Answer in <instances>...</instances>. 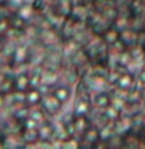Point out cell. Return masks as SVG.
Instances as JSON below:
<instances>
[{
	"label": "cell",
	"mask_w": 145,
	"mask_h": 149,
	"mask_svg": "<svg viewBox=\"0 0 145 149\" xmlns=\"http://www.w3.org/2000/svg\"><path fill=\"white\" fill-rule=\"evenodd\" d=\"M23 57H24V48H19V49H18V52H16V59L18 60H23Z\"/></svg>",
	"instance_id": "cell-14"
},
{
	"label": "cell",
	"mask_w": 145,
	"mask_h": 149,
	"mask_svg": "<svg viewBox=\"0 0 145 149\" xmlns=\"http://www.w3.org/2000/svg\"><path fill=\"white\" fill-rule=\"evenodd\" d=\"M53 95H56V97L59 98V100L64 103V102L69 100V97H70V92L67 87H56L54 91H53Z\"/></svg>",
	"instance_id": "cell-4"
},
{
	"label": "cell",
	"mask_w": 145,
	"mask_h": 149,
	"mask_svg": "<svg viewBox=\"0 0 145 149\" xmlns=\"http://www.w3.org/2000/svg\"><path fill=\"white\" fill-rule=\"evenodd\" d=\"M86 109H88V103H86V100H81L77 103V111L80 113V114H84L86 113Z\"/></svg>",
	"instance_id": "cell-12"
},
{
	"label": "cell",
	"mask_w": 145,
	"mask_h": 149,
	"mask_svg": "<svg viewBox=\"0 0 145 149\" xmlns=\"http://www.w3.org/2000/svg\"><path fill=\"white\" fill-rule=\"evenodd\" d=\"M38 135H40L42 140H49V138H53V129L49 125H40L38 127Z\"/></svg>",
	"instance_id": "cell-5"
},
{
	"label": "cell",
	"mask_w": 145,
	"mask_h": 149,
	"mask_svg": "<svg viewBox=\"0 0 145 149\" xmlns=\"http://www.w3.org/2000/svg\"><path fill=\"white\" fill-rule=\"evenodd\" d=\"M142 95H144V98H145V91H144V92H142Z\"/></svg>",
	"instance_id": "cell-20"
},
{
	"label": "cell",
	"mask_w": 145,
	"mask_h": 149,
	"mask_svg": "<svg viewBox=\"0 0 145 149\" xmlns=\"http://www.w3.org/2000/svg\"><path fill=\"white\" fill-rule=\"evenodd\" d=\"M108 136H110V130H108V129L102 130V133H101V138H102V140H104V138H105V140H108Z\"/></svg>",
	"instance_id": "cell-15"
},
{
	"label": "cell",
	"mask_w": 145,
	"mask_h": 149,
	"mask_svg": "<svg viewBox=\"0 0 145 149\" xmlns=\"http://www.w3.org/2000/svg\"><path fill=\"white\" fill-rule=\"evenodd\" d=\"M2 105H3V98L0 97V108H2Z\"/></svg>",
	"instance_id": "cell-19"
},
{
	"label": "cell",
	"mask_w": 145,
	"mask_h": 149,
	"mask_svg": "<svg viewBox=\"0 0 145 149\" xmlns=\"http://www.w3.org/2000/svg\"><path fill=\"white\" fill-rule=\"evenodd\" d=\"M6 27H8V22H6V21H2V22H0V32H5Z\"/></svg>",
	"instance_id": "cell-16"
},
{
	"label": "cell",
	"mask_w": 145,
	"mask_h": 149,
	"mask_svg": "<svg viewBox=\"0 0 145 149\" xmlns=\"http://www.w3.org/2000/svg\"><path fill=\"white\" fill-rule=\"evenodd\" d=\"M15 26H16V27H23V19H18Z\"/></svg>",
	"instance_id": "cell-18"
},
{
	"label": "cell",
	"mask_w": 145,
	"mask_h": 149,
	"mask_svg": "<svg viewBox=\"0 0 145 149\" xmlns=\"http://www.w3.org/2000/svg\"><path fill=\"white\" fill-rule=\"evenodd\" d=\"M107 118H110V119H115V118H118V108L116 106H113V108H110V106H107Z\"/></svg>",
	"instance_id": "cell-11"
},
{
	"label": "cell",
	"mask_w": 145,
	"mask_h": 149,
	"mask_svg": "<svg viewBox=\"0 0 145 149\" xmlns=\"http://www.w3.org/2000/svg\"><path fill=\"white\" fill-rule=\"evenodd\" d=\"M29 84H30V79L27 74H18V78L15 79V86L18 87V91H26Z\"/></svg>",
	"instance_id": "cell-3"
},
{
	"label": "cell",
	"mask_w": 145,
	"mask_h": 149,
	"mask_svg": "<svg viewBox=\"0 0 145 149\" xmlns=\"http://www.w3.org/2000/svg\"><path fill=\"white\" fill-rule=\"evenodd\" d=\"M42 103H43V108L46 109L48 113L54 114V113H58L59 109H61L62 102L59 100L56 95H53V97H45V98H42Z\"/></svg>",
	"instance_id": "cell-1"
},
{
	"label": "cell",
	"mask_w": 145,
	"mask_h": 149,
	"mask_svg": "<svg viewBox=\"0 0 145 149\" xmlns=\"http://www.w3.org/2000/svg\"><path fill=\"white\" fill-rule=\"evenodd\" d=\"M26 95H27V103H30V105H37L38 102H42V94H40V91L35 89V87L27 91Z\"/></svg>",
	"instance_id": "cell-2"
},
{
	"label": "cell",
	"mask_w": 145,
	"mask_h": 149,
	"mask_svg": "<svg viewBox=\"0 0 145 149\" xmlns=\"http://www.w3.org/2000/svg\"><path fill=\"white\" fill-rule=\"evenodd\" d=\"M118 38H120V33H118V32H115V30H110L107 35H105V41H107V43H110V45L116 43V41H118Z\"/></svg>",
	"instance_id": "cell-10"
},
{
	"label": "cell",
	"mask_w": 145,
	"mask_h": 149,
	"mask_svg": "<svg viewBox=\"0 0 145 149\" xmlns=\"http://www.w3.org/2000/svg\"><path fill=\"white\" fill-rule=\"evenodd\" d=\"M26 129H38V125H37V120H35L34 118H29V119H26Z\"/></svg>",
	"instance_id": "cell-13"
},
{
	"label": "cell",
	"mask_w": 145,
	"mask_h": 149,
	"mask_svg": "<svg viewBox=\"0 0 145 149\" xmlns=\"http://www.w3.org/2000/svg\"><path fill=\"white\" fill-rule=\"evenodd\" d=\"M32 118H34L35 120H38V118H40L42 120H43V116H42V113H40V111H37V114H34V116H32Z\"/></svg>",
	"instance_id": "cell-17"
},
{
	"label": "cell",
	"mask_w": 145,
	"mask_h": 149,
	"mask_svg": "<svg viewBox=\"0 0 145 149\" xmlns=\"http://www.w3.org/2000/svg\"><path fill=\"white\" fill-rule=\"evenodd\" d=\"M94 102H96V105L99 106V108H107V106H110V98H108V95H105V94H99Z\"/></svg>",
	"instance_id": "cell-7"
},
{
	"label": "cell",
	"mask_w": 145,
	"mask_h": 149,
	"mask_svg": "<svg viewBox=\"0 0 145 149\" xmlns=\"http://www.w3.org/2000/svg\"><path fill=\"white\" fill-rule=\"evenodd\" d=\"M75 129H77V132H86V130L89 129V127H88V120L83 114L78 116V119H77V122H75Z\"/></svg>",
	"instance_id": "cell-6"
},
{
	"label": "cell",
	"mask_w": 145,
	"mask_h": 149,
	"mask_svg": "<svg viewBox=\"0 0 145 149\" xmlns=\"http://www.w3.org/2000/svg\"><path fill=\"white\" fill-rule=\"evenodd\" d=\"M84 133H86V135H84V138H86L89 143H94L96 140H99V138H101V135H99V130L94 129V127H93V129H88Z\"/></svg>",
	"instance_id": "cell-9"
},
{
	"label": "cell",
	"mask_w": 145,
	"mask_h": 149,
	"mask_svg": "<svg viewBox=\"0 0 145 149\" xmlns=\"http://www.w3.org/2000/svg\"><path fill=\"white\" fill-rule=\"evenodd\" d=\"M131 84H132V76H131V74H123V76H120L118 86L121 87V89H129Z\"/></svg>",
	"instance_id": "cell-8"
}]
</instances>
